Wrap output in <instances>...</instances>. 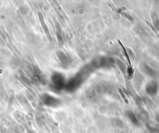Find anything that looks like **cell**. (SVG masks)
I'll list each match as a JSON object with an SVG mask.
<instances>
[{"label": "cell", "instance_id": "obj_1", "mask_svg": "<svg viewBox=\"0 0 159 133\" xmlns=\"http://www.w3.org/2000/svg\"><path fill=\"white\" fill-rule=\"evenodd\" d=\"M38 16H39V20H40V24H41L42 29L44 30V33H45V34H46L47 37V39L51 41V32H50L48 27H47V25L46 23H45V21H44V16H43V14H42L41 13H40V12L38 13Z\"/></svg>", "mask_w": 159, "mask_h": 133}, {"label": "cell", "instance_id": "obj_2", "mask_svg": "<svg viewBox=\"0 0 159 133\" xmlns=\"http://www.w3.org/2000/svg\"><path fill=\"white\" fill-rule=\"evenodd\" d=\"M118 91H119V93H120V96H121V97H122V99L123 100V101H124L127 104H129V100H128V99L127 98V97H126V95H125L124 92L123 91L122 89L119 88L118 89Z\"/></svg>", "mask_w": 159, "mask_h": 133}, {"label": "cell", "instance_id": "obj_3", "mask_svg": "<svg viewBox=\"0 0 159 133\" xmlns=\"http://www.w3.org/2000/svg\"><path fill=\"white\" fill-rule=\"evenodd\" d=\"M57 37H58V42H59V45H62L64 41H63L62 36H61V31L59 30V28H58V30H57Z\"/></svg>", "mask_w": 159, "mask_h": 133}, {"label": "cell", "instance_id": "obj_4", "mask_svg": "<svg viewBox=\"0 0 159 133\" xmlns=\"http://www.w3.org/2000/svg\"><path fill=\"white\" fill-rule=\"evenodd\" d=\"M133 72H134V70L132 69L131 65H129V67H128V69H127V74L130 75V76H131L133 74Z\"/></svg>", "mask_w": 159, "mask_h": 133}, {"label": "cell", "instance_id": "obj_5", "mask_svg": "<svg viewBox=\"0 0 159 133\" xmlns=\"http://www.w3.org/2000/svg\"><path fill=\"white\" fill-rule=\"evenodd\" d=\"M121 14H122L123 16H126V17H127V18L130 19V20H133V19H132L131 17H130V16L129 14L126 13H121Z\"/></svg>", "mask_w": 159, "mask_h": 133}]
</instances>
